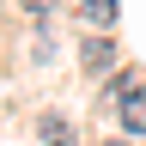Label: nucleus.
Segmentation results:
<instances>
[{
    "label": "nucleus",
    "mask_w": 146,
    "mask_h": 146,
    "mask_svg": "<svg viewBox=\"0 0 146 146\" xmlns=\"http://www.w3.org/2000/svg\"><path fill=\"white\" fill-rule=\"evenodd\" d=\"M122 128L128 134H146V91H128L122 98Z\"/></svg>",
    "instance_id": "f257e3e1"
},
{
    "label": "nucleus",
    "mask_w": 146,
    "mask_h": 146,
    "mask_svg": "<svg viewBox=\"0 0 146 146\" xmlns=\"http://www.w3.org/2000/svg\"><path fill=\"white\" fill-rule=\"evenodd\" d=\"M43 146H67V128H61V122H55V116L43 122Z\"/></svg>",
    "instance_id": "20e7f679"
},
{
    "label": "nucleus",
    "mask_w": 146,
    "mask_h": 146,
    "mask_svg": "<svg viewBox=\"0 0 146 146\" xmlns=\"http://www.w3.org/2000/svg\"><path fill=\"white\" fill-rule=\"evenodd\" d=\"M18 6H25V12H36V18H43V12L55 6V0H18Z\"/></svg>",
    "instance_id": "39448f33"
},
{
    "label": "nucleus",
    "mask_w": 146,
    "mask_h": 146,
    "mask_svg": "<svg viewBox=\"0 0 146 146\" xmlns=\"http://www.w3.org/2000/svg\"><path fill=\"white\" fill-rule=\"evenodd\" d=\"M91 25H116V0H79Z\"/></svg>",
    "instance_id": "f03ea898"
},
{
    "label": "nucleus",
    "mask_w": 146,
    "mask_h": 146,
    "mask_svg": "<svg viewBox=\"0 0 146 146\" xmlns=\"http://www.w3.org/2000/svg\"><path fill=\"white\" fill-rule=\"evenodd\" d=\"M110 55H116V49H110L104 36H91V43H85V67H110Z\"/></svg>",
    "instance_id": "7ed1b4c3"
}]
</instances>
